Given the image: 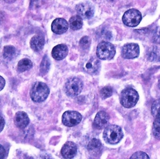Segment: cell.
I'll use <instances>...</instances> for the list:
<instances>
[{"mask_svg":"<svg viewBox=\"0 0 160 159\" xmlns=\"http://www.w3.org/2000/svg\"><path fill=\"white\" fill-rule=\"evenodd\" d=\"M124 136L122 129L119 126L111 125L107 126L103 133L104 141L110 144L114 145L119 143Z\"/></svg>","mask_w":160,"mask_h":159,"instance_id":"6da1fadb","label":"cell"},{"mask_svg":"<svg viewBox=\"0 0 160 159\" xmlns=\"http://www.w3.org/2000/svg\"><path fill=\"white\" fill-rule=\"evenodd\" d=\"M50 93L48 86L41 82H36L30 91V97L35 102L41 103L46 101Z\"/></svg>","mask_w":160,"mask_h":159,"instance_id":"7a4b0ae2","label":"cell"},{"mask_svg":"<svg viewBox=\"0 0 160 159\" xmlns=\"http://www.w3.org/2000/svg\"><path fill=\"white\" fill-rule=\"evenodd\" d=\"M139 99L138 92L134 89L128 88L121 92L120 96V103L124 107L132 108L136 105Z\"/></svg>","mask_w":160,"mask_h":159,"instance_id":"3957f363","label":"cell"},{"mask_svg":"<svg viewBox=\"0 0 160 159\" xmlns=\"http://www.w3.org/2000/svg\"><path fill=\"white\" fill-rule=\"evenodd\" d=\"M116 53L114 46L108 42L102 41L97 47V55L100 59L111 60L114 57Z\"/></svg>","mask_w":160,"mask_h":159,"instance_id":"277c9868","label":"cell"},{"mask_svg":"<svg viewBox=\"0 0 160 159\" xmlns=\"http://www.w3.org/2000/svg\"><path fill=\"white\" fill-rule=\"evenodd\" d=\"M83 83L78 77L69 78L65 85V91L69 97H74L79 95L83 89Z\"/></svg>","mask_w":160,"mask_h":159,"instance_id":"5b68a950","label":"cell"},{"mask_svg":"<svg viewBox=\"0 0 160 159\" xmlns=\"http://www.w3.org/2000/svg\"><path fill=\"white\" fill-rule=\"evenodd\" d=\"M142 17L141 12L137 9H130L125 12L122 20L125 25L130 27H135L140 24Z\"/></svg>","mask_w":160,"mask_h":159,"instance_id":"8992f818","label":"cell"},{"mask_svg":"<svg viewBox=\"0 0 160 159\" xmlns=\"http://www.w3.org/2000/svg\"><path fill=\"white\" fill-rule=\"evenodd\" d=\"M82 119V115L77 111H66L62 117V122L67 127L76 126L79 124Z\"/></svg>","mask_w":160,"mask_h":159,"instance_id":"52a82bcc","label":"cell"},{"mask_svg":"<svg viewBox=\"0 0 160 159\" xmlns=\"http://www.w3.org/2000/svg\"><path fill=\"white\" fill-rule=\"evenodd\" d=\"M76 10L81 18L89 19L93 16L95 13V7L89 2L80 3L76 7Z\"/></svg>","mask_w":160,"mask_h":159,"instance_id":"ba28073f","label":"cell"},{"mask_svg":"<svg viewBox=\"0 0 160 159\" xmlns=\"http://www.w3.org/2000/svg\"><path fill=\"white\" fill-rule=\"evenodd\" d=\"M82 68L89 74H95L100 68V62L97 58L90 57L85 59L82 63Z\"/></svg>","mask_w":160,"mask_h":159,"instance_id":"9c48e42d","label":"cell"},{"mask_svg":"<svg viewBox=\"0 0 160 159\" xmlns=\"http://www.w3.org/2000/svg\"><path fill=\"white\" fill-rule=\"evenodd\" d=\"M140 47L135 43H130L125 45L122 47L121 55L126 59H133L139 57L140 55Z\"/></svg>","mask_w":160,"mask_h":159,"instance_id":"30bf717a","label":"cell"},{"mask_svg":"<svg viewBox=\"0 0 160 159\" xmlns=\"http://www.w3.org/2000/svg\"><path fill=\"white\" fill-rule=\"evenodd\" d=\"M78 152L77 145L72 142H67L64 144L61 150V154L64 158L71 159L76 157Z\"/></svg>","mask_w":160,"mask_h":159,"instance_id":"8fae6325","label":"cell"},{"mask_svg":"<svg viewBox=\"0 0 160 159\" xmlns=\"http://www.w3.org/2000/svg\"><path fill=\"white\" fill-rule=\"evenodd\" d=\"M110 120L109 115L104 111H100L96 115L94 120V126L98 129H105Z\"/></svg>","mask_w":160,"mask_h":159,"instance_id":"7c38bea8","label":"cell"},{"mask_svg":"<svg viewBox=\"0 0 160 159\" xmlns=\"http://www.w3.org/2000/svg\"><path fill=\"white\" fill-rule=\"evenodd\" d=\"M68 22L65 19L62 18L54 20L52 24V32L58 35L64 33L68 30Z\"/></svg>","mask_w":160,"mask_h":159,"instance_id":"4fadbf2b","label":"cell"},{"mask_svg":"<svg viewBox=\"0 0 160 159\" xmlns=\"http://www.w3.org/2000/svg\"><path fill=\"white\" fill-rule=\"evenodd\" d=\"M14 124L17 128L23 129L29 125L30 119L26 113L19 111L16 113L14 117Z\"/></svg>","mask_w":160,"mask_h":159,"instance_id":"5bb4252c","label":"cell"},{"mask_svg":"<svg viewBox=\"0 0 160 159\" xmlns=\"http://www.w3.org/2000/svg\"><path fill=\"white\" fill-rule=\"evenodd\" d=\"M68 49L64 44H59L53 48L52 51V57L57 60H62L67 56Z\"/></svg>","mask_w":160,"mask_h":159,"instance_id":"9a60e30c","label":"cell"},{"mask_svg":"<svg viewBox=\"0 0 160 159\" xmlns=\"http://www.w3.org/2000/svg\"><path fill=\"white\" fill-rule=\"evenodd\" d=\"M45 45V38L42 35H36L33 36L30 41L31 48L35 51L39 52L42 50Z\"/></svg>","mask_w":160,"mask_h":159,"instance_id":"2e32d148","label":"cell"},{"mask_svg":"<svg viewBox=\"0 0 160 159\" xmlns=\"http://www.w3.org/2000/svg\"><path fill=\"white\" fill-rule=\"evenodd\" d=\"M147 57L150 61H160V48L157 46H152L148 49L146 53Z\"/></svg>","mask_w":160,"mask_h":159,"instance_id":"e0dca14e","label":"cell"},{"mask_svg":"<svg viewBox=\"0 0 160 159\" xmlns=\"http://www.w3.org/2000/svg\"><path fill=\"white\" fill-rule=\"evenodd\" d=\"M32 66L33 63L32 61L27 58H24L18 63V70L20 72H23L30 70Z\"/></svg>","mask_w":160,"mask_h":159,"instance_id":"ac0fdd59","label":"cell"},{"mask_svg":"<svg viewBox=\"0 0 160 159\" xmlns=\"http://www.w3.org/2000/svg\"><path fill=\"white\" fill-rule=\"evenodd\" d=\"M17 54L16 48L12 45H7L3 50V57L5 59L11 60L14 58Z\"/></svg>","mask_w":160,"mask_h":159,"instance_id":"d6986e66","label":"cell"},{"mask_svg":"<svg viewBox=\"0 0 160 159\" xmlns=\"http://www.w3.org/2000/svg\"><path fill=\"white\" fill-rule=\"evenodd\" d=\"M69 25L71 29L74 30H80L83 25L82 19L78 15L73 16L69 20Z\"/></svg>","mask_w":160,"mask_h":159,"instance_id":"ffe728a7","label":"cell"},{"mask_svg":"<svg viewBox=\"0 0 160 159\" xmlns=\"http://www.w3.org/2000/svg\"><path fill=\"white\" fill-rule=\"evenodd\" d=\"M50 67V62L48 56H45L42 60L40 66V73L42 75H45L48 72Z\"/></svg>","mask_w":160,"mask_h":159,"instance_id":"44dd1931","label":"cell"},{"mask_svg":"<svg viewBox=\"0 0 160 159\" xmlns=\"http://www.w3.org/2000/svg\"><path fill=\"white\" fill-rule=\"evenodd\" d=\"M151 114L156 118H160V99L153 102L151 106Z\"/></svg>","mask_w":160,"mask_h":159,"instance_id":"7402d4cb","label":"cell"},{"mask_svg":"<svg viewBox=\"0 0 160 159\" xmlns=\"http://www.w3.org/2000/svg\"><path fill=\"white\" fill-rule=\"evenodd\" d=\"M91 39L89 36H84L80 40L79 45L80 48L83 50H87L89 49L91 43Z\"/></svg>","mask_w":160,"mask_h":159,"instance_id":"603a6c76","label":"cell"},{"mask_svg":"<svg viewBox=\"0 0 160 159\" xmlns=\"http://www.w3.org/2000/svg\"><path fill=\"white\" fill-rule=\"evenodd\" d=\"M153 134L154 137L160 140V118H156L153 123Z\"/></svg>","mask_w":160,"mask_h":159,"instance_id":"cb8c5ba5","label":"cell"},{"mask_svg":"<svg viewBox=\"0 0 160 159\" xmlns=\"http://www.w3.org/2000/svg\"><path fill=\"white\" fill-rule=\"evenodd\" d=\"M113 93V89L111 87H105L101 90L100 94L102 99H106L111 97Z\"/></svg>","mask_w":160,"mask_h":159,"instance_id":"d4e9b609","label":"cell"},{"mask_svg":"<svg viewBox=\"0 0 160 159\" xmlns=\"http://www.w3.org/2000/svg\"><path fill=\"white\" fill-rule=\"evenodd\" d=\"M101 143L99 140L98 139H93L89 142L88 146V149L89 151L98 149L101 147Z\"/></svg>","mask_w":160,"mask_h":159,"instance_id":"484cf974","label":"cell"},{"mask_svg":"<svg viewBox=\"0 0 160 159\" xmlns=\"http://www.w3.org/2000/svg\"><path fill=\"white\" fill-rule=\"evenodd\" d=\"M130 159H149V157L147 154L145 152L138 151L134 153Z\"/></svg>","mask_w":160,"mask_h":159,"instance_id":"4316f807","label":"cell"},{"mask_svg":"<svg viewBox=\"0 0 160 159\" xmlns=\"http://www.w3.org/2000/svg\"><path fill=\"white\" fill-rule=\"evenodd\" d=\"M153 40L155 43L160 44V28L157 29L153 35Z\"/></svg>","mask_w":160,"mask_h":159,"instance_id":"83f0119b","label":"cell"},{"mask_svg":"<svg viewBox=\"0 0 160 159\" xmlns=\"http://www.w3.org/2000/svg\"><path fill=\"white\" fill-rule=\"evenodd\" d=\"M6 155V152L3 147L0 144V159H4L5 158Z\"/></svg>","mask_w":160,"mask_h":159,"instance_id":"f1b7e54d","label":"cell"},{"mask_svg":"<svg viewBox=\"0 0 160 159\" xmlns=\"http://www.w3.org/2000/svg\"><path fill=\"white\" fill-rule=\"evenodd\" d=\"M5 86V80L2 77L0 76V91L3 89Z\"/></svg>","mask_w":160,"mask_h":159,"instance_id":"f546056e","label":"cell"},{"mask_svg":"<svg viewBox=\"0 0 160 159\" xmlns=\"http://www.w3.org/2000/svg\"><path fill=\"white\" fill-rule=\"evenodd\" d=\"M5 124V122L4 119L0 116V133L3 129Z\"/></svg>","mask_w":160,"mask_h":159,"instance_id":"4dcf8cb0","label":"cell"},{"mask_svg":"<svg viewBox=\"0 0 160 159\" xmlns=\"http://www.w3.org/2000/svg\"><path fill=\"white\" fill-rule=\"evenodd\" d=\"M158 87H159V88L160 89V79L159 80V81Z\"/></svg>","mask_w":160,"mask_h":159,"instance_id":"1f68e13d","label":"cell"}]
</instances>
